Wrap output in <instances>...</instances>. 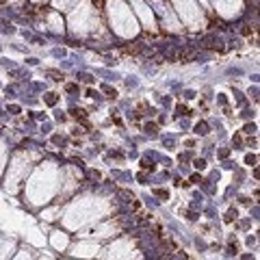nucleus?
Masks as SVG:
<instances>
[{
	"instance_id": "obj_5",
	"label": "nucleus",
	"mask_w": 260,
	"mask_h": 260,
	"mask_svg": "<svg viewBox=\"0 0 260 260\" xmlns=\"http://www.w3.org/2000/svg\"><path fill=\"white\" fill-rule=\"evenodd\" d=\"M143 132H145L148 137H152V139H154V137H158V134H156V126H154V124H145V126H143Z\"/></svg>"
},
{
	"instance_id": "obj_27",
	"label": "nucleus",
	"mask_w": 260,
	"mask_h": 260,
	"mask_svg": "<svg viewBox=\"0 0 260 260\" xmlns=\"http://www.w3.org/2000/svg\"><path fill=\"white\" fill-rule=\"evenodd\" d=\"M186 160H191V152H184V154H180V163H186Z\"/></svg>"
},
{
	"instance_id": "obj_17",
	"label": "nucleus",
	"mask_w": 260,
	"mask_h": 260,
	"mask_svg": "<svg viewBox=\"0 0 260 260\" xmlns=\"http://www.w3.org/2000/svg\"><path fill=\"white\" fill-rule=\"evenodd\" d=\"M234 96H236V102H239V104H245V96H243L239 89H234Z\"/></svg>"
},
{
	"instance_id": "obj_26",
	"label": "nucleus",
	"mask_w": 260,
	"mask_h": 260,
	"mask_svg": "<svg viewBox=\"0 0 260 260\" xmlns=\"http://www.w3.org/2000/svg\"><path fill=\"white\" fill-rule=\"evenodd\" d=\"M145 204H148V206H152V208H156V206H158V202H156L154 197H145Z\"/></svg>"
},
{
	"instance_id": "obj_4",
	"label": "nucleus",
	"mask_w": 260,
	"mask_h": 260,
	"mask_svg": "<svg viewBox=\"0 0 260 260\" xmlns=\"http://www.w3.org/2000/svg\"><path fill=\"white\" fill-rule=\"evenodd\" d=\"M163 143L167 145V150H174V145H176V137H174V134H167V137H163Z\"/></svg>"
},
{
	"instance_id": "obj_12",
	"label": "nucleus",
	"mask_w": 260,
	"mask_h": 260,
	"mask_svg": "<svg viewBox=\"0 0 260 260\" xmlns=\"http://www.w3.org/2000/svg\"><path fill=\"white\" fill-rule=\"evenodd\" d=\"M154 195H156V197H163V200H167V197H169V191H165V189H156Z\"/></svg>"
},
{
	"instance_id": "obj_31",
	"label": "nucleus",
	"mask_w": 260,
	"mask_h": 260,
	"mask_svg": "<svg viewBox=\"0 0 260 260\" xmlns=\"http://www.w3.org/2000/svg\"><path fill=\"white\" fill-rule=\"evenodd\" d=\"M126 87H128V89H130V87H137V78H128V80H126Z\"/></svg>"
},
{
	"instance_id": "obj_41",
	"label": "nucleus",
	"mask_w": 260,
	"mask_h": 260,
	"mask_svg": "<svg viewBox=\"0 0 260 260\" xmlns=\"http://www.w3.org/2000/svg\"><path fill=\"white\" fill-rule=\"evenodd\" d=\"M191 180H193V182H197V184H200V182H202V178H200V176H197V174H193V176H191Z\"/></svg>"
},
{
	"instance_id": "obj_40",
	"label": "nucleus",
	"mask_w": 260,
	"mask_h": 260,
	"mask_svg": "<svg viewBox=\"0 0 260 260\" xmlns=\"http://www.w3.org/2000/svg\"><path fill=\"white\" fill-rule=\"evenodd\" d=\"M217 100H219V104H221V106H225V104H228V100H225V96H219Z\"/></svg>"
},
{
	"instance_id": "obj_23",
	"label": "nucleus",
	"mask_w": 260,
	"mask_h": 260,
	"mask_svg": "<svg viewBox=\"0 0 260 260\" xmlns=\"http://www.w3.org/2000/svg\"><path fill=\"white\" fill-rule=\"evenodd\" d=\"M186 219H189V221H197V219H200V215H197L195 210H191V212H189V217H186Z\"/></svg>"
},
{
	"instance_id": "obj_9",
	"label": "nucleus",
	"mask_w": 260,
	"mask_h": 260,
	"mask_svg": "<svg viewBox=\"0 0 260 260\" xmlns=\"http://www.w3.org/2000/svg\"><path fill=\"white\" fill-rule=\"evenodd\" d=\"M236 217H239V212H236V208H230L228 215H225V221H234Z\"/></svg>"
},
{
	"instance_id": "obj_14",
	"label": "nucleus",
	"mask_w": 260,
	"mask_h": 260,
	"mask_svg": "<svg viewBox=\"0 0 260 260\" xmlns=\"http://www.w3.org/2000/svg\"><path fill=\"white\" fill-rule=\"evenodd\" d=\"M102 91L106 93V96H108V98H115V96H117V91H115V89H111L108 85H104V87H102Z\"/></svg>"
},
{
	"instance_id": "obj_7",
	"label": "nucleus",
	"mask_w": 260,
	"mask_h": 260,
	"mask_svg": "<svg viewBox=\"0 0 260 260\" xmlns=\"http://www.w3.org/2000/svg\"><path fill=\"white\" fill-rule=\"evenodd\" d=\"M113 178H117V180H130L132 176L126 174V171H113Z\"/></svg>"
},
{
	"instance_id": "obj_6",
	"label": "nucleus",
	"mask_w": 260,
	"mask_h": 260,
	"mask_svg": "<svg viewBox=\"0 0 260 260\" xmlns=\"http://www.w3.org/2000/svg\"><path fill=\"white\" fill-rule=\"evenodd\" d=\"M141 167L143 169H150V171H154V163H152V158H141Z\"/></svg>"
},
{
	"instance_id": "obj_32",
	"label": "nucleus",
	"mask_w": 260,
	"mask_h": 260,
	"mask_svg": "<svg viewBox=\"0 0 260 260\" xmlns=\"http://www.w3.org/2000/svg\"><path fill=\"white\" fill-rule=\"evenodd\" d=\"M228 154H230V150H228V148L219 150V158H228Z\"/></svg>"
},
{
	"instance_id": "obj_28",
	"label": "nucleus",
	"mask_w": 260,
	"mask_h": 260,
	"mask_svg": "<svg viewBox=\"0 0 260 260\" xmlns=\"http://www.w3.org/2000/svg\"><path fill=\"white\" fill-rule=\"evenodd\" d=\"M9 113H11V115H17V113H20V106H17V104H11V106H9Z\"/></svg>"
},
{
	"instance_id": "obj_19",
	"label": "nucleus",
	"mask_w": 260,
	"mask_h": 260,
	"mask_svg": "<svg viewBox=\"0 0 260 260\" xmlns=\"http://www.w3.org/2000/svg\"><path fill=\"white\" fill-rule=\"evenodd\" d=\"M254 115H256V113H254V111H249V108H245V111L241 113V117H243V119H251Z\"/></svg>"
},
{
	"instance_id": "obj_42",
	"label": "nucleus",
	"mask_w": 260,
	"mask_h": 260,
	"mask_svg": "<svg viewBox=\"0 0 260 260\" xmlns=\"http://www.w3.org/2000/svg\"><path fill=\"white\" fill-rule=\"evenodd\" d=\"M37 63H39V59H35V57H33V59H28V65H37Z\"/></svg>"
},
{
	"instance_id": "obj_22",
	"label": "nucleus",
	"mask_w": 260,
	"mask_h": 260,
	"mask_svg": "<svg viewBox=\"0 0 260 260\" xmlns=\"http://www.w3.org/2000/svg\"><path fill=\"white\" fill-rule=\"evenodd\" d=\"M0 65L2 67H15V63H11L9 59H0Z\"/></svg>"
},
{
	"instance_id": "obj_34",
	"label": "nucleus",
	"mask_w": 260,
	"mask_h": 260,
	"mask_svg": "<svg viewBox=\"0 0 260 260\" xmlns=\"http://www.w3.org/2000/svg\"><path fill=\"white\" fill-rule=\"evenodd\" d=\"M223 169H234V163L232 160H223Z\"/></svg>"
},
{
	"instance_id": "obj_44",
	"label": "nucleus",
	"mask_w": 260,
	"mask_h": 260,
	"mask_svg": "<svg viewBox=\"0 0 260 260\" xmlns=\"http://www.w3.org/2000/svg\"><path fill=\"white\" fill-rule=\"evenodd\" d=\"M241 260H254V256H251V254H245V256H243Z\"/></svg>"
},
{
	"instance_id": "obj_2",
	"label": "nucleus",
	"mask_w": 260,
	"mask_h": 260,
	"mask_svg": "<svg viewBox=\"0 0 260 260\" xmlns=\"http://www.w3.org/2000/svg\"><path fill=\"white\" fill-rule=\"evenodd\" d=\"M195 134H200V137H206L210 130H208V124L206 122H200V124H195V130H193Z\"/></svg>"
},
{
	"instance_id": "obj_35",
	"label": "nucleus",
	"mask_w": 260,
	"mask_h": 260,
	"mask_svg": "<svg viewBox=\"0 0 260 260\" xmlns=\"http://www.w3.org/2000/svg\"><path fill=\"white\" fill-rule=\"evenodd\" d=\"M54 115H57V119H59V122H63V119H65V113H63V111H54Z\"/></svg>"
},
{
	"instance_id": "obj_1",
	"label": "nucleus",
	"mask_w": 260,
	"mask_h": 260,
	"mask_svg": "<svg viewBox=\"0 0 260 260\" xmlns=\"http://www.w3.org/2000/svg\"><path fill=\"white\" fill-rule=\"evenodd\" d=\"M96 74H98V76H104V80H117V78H119V74L108 72V69H98Z\"/></svg>"
},
{
	"instance_id": "obj_39",
	"label": "nucleus",
	"mask_w": 260,
	"mask_h": 260,
	"mask_svg": "<svg viewBox=\"0 0 260 260\" xmlns=\"http://www.w3.org/2000/svg\"><path fill=\"white\" fill-rule=\"evenodd\" d=\"M5 91H7V96H9V98H13V93H15V87H7Z\"/></svg>"
},
{
	"instance_id": "obj_15",
	"label": "nucleus",
	"mask_w": 260,
	"mask_h": 260,
	"mask_svg": "<svg viewBox=\"0 0 260 260\" xmlns=\"http://www.w3.org/2000/svg\"><path fill=\"white\" fill-rule=\"evenodd\" d=\"M182 96H184V100H193V98H195V96H197V93H195V91H193V89H186V91H184V93H182Z\"/></svg>"
},
{
	"instance_id": "obj_37",
	"label": "nucleus",
	"mask_w": 260,
	"mask_h": 260,
	"mask_svg": "<svg viewBox=\"0 0 260 260\" xmlns=\"http://www.w3.org/2000/svg\"><path fill=\"white\" fill-rule=\"evenodd\" d=\"M160 102H163L165 106H169V104H171V98H169V96H165V98H160Z\"/></svg>"
},
{
	"instance_id": "obj_8",
	"label": "nucleus",
	"mask_w": 260,
	"mask_h": 260,
	"mask_svg": "<svg viewBox=\"0 0 260 260\" xmlns=\"http://www.w3.org/2000/svg\"><path fill=\"white\" fill-rule=\"evenodd\" d=\"M76 78H78V80H82V82H93V76H91V74H85V72L76 74Z\"/></svg>"
},
{
	"instance_id": "obj_13",
	"label": "nucleus",
	"mask_w": 260,
	"mask_h": 260,
	"mask_svg": "<svg viewBox=\"0 0 260 260\" xmlns=\"http://www.w3.org/2000/svg\"><path fill=\"white\" fill-rule=\"evenodd\" d=\"M256 130H258V128H256V124H247V126L243 128V132H245V134H256Z\"/></svg>"
},
{
	"instance_id": "obj_33",
	"label": "nucleus",
	"mask_w": 260,
	"mask_h": 260,
	"mask_svg": "<svg viewBox=\"0 0 260 260\" xmlns=\"http://www.w3.org/2000/svg\"><path fill=\"white\" fill-rule=\"evenodd\" d=\"M50 130H52V126H50V124H43V126H41V132H43V134H48Z\"/></svg>"
},
{
	"instance_id": "obj_24",
	"label": "nucleus",
	"mask_w": 260,
	"mask_h": 260,
	"mask_svg": "<svg viewBox=\"0 0 260 260\" xmlns=\"http://www.w3.org/2000/svg\"><path fill=\"white\" fill-rule=\"evenodd\" d=\"M52 57H65V50L63 48H54L52 50Z\"/></svg>"
},
{
	"instance_id": "obj_36",
	"label": "nucleus",
	"mask_w": 260,
	"mask_h": 260,
	"mask_svg": "<svg viewBox=\"0 0 260 260\" xmlns=\"http://www.w3.org/2000/svg\"><path fill=\"white\" fill-rule=\"evenodd\" d=\"M195 245H197V247H200V249H206V243H204V241H202V239H195Z\"/></svg>"
},
{
	"instance_id": "obj_3",
	"label": "nucleus",
	"mask_w": 260,
	"mask_h": 260,
	"mask_svg": "<svg viewBox=\"0 0 260 260\" xmlns=\"http://www.w3.org/2000/svg\"><path fill=\"white\" fill-rule=\"evenodd\" d=\"M43 102H46V104H50V106H54V104L59 102V96H57V93H46Z\"/></svg>"
},
{
	"instance_id": "obj_18",
	"label": "nucleus",
	"mask_w": 260,
	"mask_h": 260,
	"mask_svg": "<svg viewBox=\"0 0 260 260\" xmlns=\"http://www.w3.org/2000/svg\"><path fill=\"white\" fill-rule=\"evenodd\" d=\"M234 145H236V150H243V139H241V134L234 137Z\"/></svg>"
},
{
	"instance_id": "obj_11",
	"label": "nucleus",
	"mask_w": 260,
	"mask_h": 260,
	"mask_svg": "<svg viewBox=\"0 0 260 260\" xmlns=\"http://www.w3.org/2000/svg\"><path fill=\"white\" fill-rule=\"evenodd\" d=\"M225 74H228V76H241L243 72H241L239 67H228V69H225Z\"/></svg>"
},
{
	"instance_id": "obj_10",
	"label": "nucleus",
	"mask_w": 260,
	"mask_h": 260,
	"mask_svg": "<svg viewBox=\"0 0 260 260\" xmlns=\"http://www.w3.org/2000/svg\"><path fill=\"white\" fill-rule=\"evenodd\" d=\"M193 167H195V169H206V160H204V158H195V160H193Z\"/></svg>"
},
{
	"instance_id": "obj_25",
	"label": "nucleus",
	"mask_w": 260,
	"mask_h": 260,
	"mask_svg": "<svg viewBox=\"0 0 260 260\" xmlns=\"http://www.w3.org/2000/svg\"><path fill=\"white\" fill-rule=\"evenodd\" d=\"M245 163H247V165H256V156H254V154H247V156H245Z\"/></svg>"
},
{
	"instance_id": "obj_43",
	"label": "nucleus",
	"mask_w": 260,
	"mask_h": 260,
	"mask_svg": "<svg viewBox=\"0 0 260 260\" xmlns=\"http://www.w3.org/2000/svg\"><path fill=\"white\" fill-rule=\"evenodd\" d=\"M148 117H152V115H156V108H148V113H145Z\"/></svg>"
},
{
	"instance_id": "obj_16",
	"label": "nucleus",
	"mask_w": 260,
	"mask_h": 260,
	"mask_svg": "<svg viewBox=\"0 0 260 260\" xmlns=\"http://www.w3.org/2000/svg\"><path fill=\"white\" fill-rule=\"evenodd\" d=\"M87 96H89V98H93V100H102V96H100L96 89H89V91H87Z\"/></svg>"
},
{
	"instance_id": "obj_20",
	"label": "nucleus",
	"mask_w": 260,
	"mask_h": 260,
	"mask_svg": "<svg viewBox=\"0 0 260 260\" xmlns=\"http://www.w3.org/2000/svg\"><path fill=\"white\" fill-rule=\"evenodd\" d=\"M182 115H189L186 106H178V108H176V117H182Z\"/></svg>"
},
{
	"instance_id": "obj_38",
	"label": "nucleus",
	"mask_w": 260,
	"mask_h": 260,
	"mask_svg": "<svg viewBox=\"0 0 260 260\" xmlns=\"http://www.w3.org/2000/svg\"><path fill=\"white\" fill-rule=\"evenodd\" d=\"M249 96H251L254 100H258V89H256V87H254V89H249Z\"/></svg>"
},
{
	"instance_id": "obj_46",
	"label": "nucleus",
	"mask_w": 260,
	"mask_h": 260,
	"mask_svg": "<svg viewBox=\"0 0 260 260\" xmlns=\"http://www.w3.org/2000/svg\"><path fill=\"white\" fill-rule=\"evenodd\" d=\"M0 50H2V48H0Z\"/></svg>"
},
{
	"instance_id": "obj_29",
	"label": "nucleus",
	"mask_w": 260,
	"mask_h": 260,
	"mask_svg": "<svg viewBox=\"0 0 260 260\" xmlns=\"http://www.w3.org/2000/svg\"><path fill=\"white\" fill-rule=\"evenodd\" d=\"M65 89H67V93H76L78 91V85H67Z\"/></svg>"
},
{
	"instance_id": "obj_30",
	"label": "nucleus",
	"mask_w": 260,
	"mask_h": 260,
	"mask_svg": "<svg viewBox=\"0 0 260 260\" xmlns=\"http://www.w3.org/2000/svg\"><path fill=\"white\" fill-rule=\"evenodd\" d=\"M206 215H208L210 219H215V208H212V206H208V208H206Z\"/></svg>"
},
{
	"instance_id": "obj_21",
	"label": "nucleus",
	"mask_w": 260,
	"mask_h": 260,
	"mask_svg": "<svg viewBox=\"0 0 260 260\" xmlns=\"http://www.w3.org/2000/svg\"><path fill=\"white\" fill-rule=\"evenodd\" d=\"M137 180H139L141 184H148V182H150V178H148V174H139V176H137Z\"/></svg>"
},
{
	"instance_id": "obj_45",
	"label": "nucleus",
	"mask_w": 260,
	"mask_h": 260,
	"mask_svg": "<svg viewBox=\"0 0 260 260\" xmlns=\"http://www.w3.org/2000/svg\"><path fill=\"white\" fill-rule=\"evenodd\" d=\"M5 117H7V113H5V111H0V119H5Z\"/></svg>"
}]
</instances>
